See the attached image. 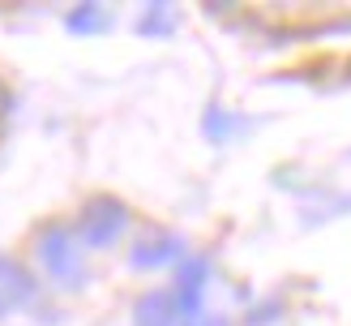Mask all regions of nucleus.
Returning <instances> with one entry per match:
<instances>
[{"mask_svg":"<svg viewBox=\"0 0 351 326\" xmlns=\"http://www.w3.org/2000/svg\"><path fill=\"white\" fill-rule=\"evenodd\" d=\"M34 262H39V270L47 275L56 288H82L86 279V257H82V245L77 236L60 228V223H47V228H39V236H34Z\"/></svg>","mask_w":351,"mask_h":326,"instance_id":"nucleus-1","label":"nucleus"},{"mask_svg":"<svg viewBox=\"0 0 351 326\" xmlns=\"http://www.w3.org/2000/svg\"><path fill=\"white\" fill-rule=\"evenodd\" d=\"M125 232H129V206L125 202L112 194L86 198V206L77 211V228H73L82 249H112Z\"/></svg>","mask_w":351,"mask_h":326,"instance_id":"nucleus-2","label":"nucleus"},{"mask_svg":"<svg viewBox=\"0 0 351 326\" xmlns=\"http://www.w3.org/2000/svg\"><path fill=\"white\" fill-rule=\"evenodd\" d=\"M0 301L13 305V309H34L39 301V283H34V275L17 262V257L0 253Z\"/></svg>","mask_w":351,"mask_h":326,"instance_id":"nucleus-3","label":"nucleus"},{"mask_svg":"<svg viewBox=\"0 0 351 326\" xmlns=\"http://www.w3.org/2000/svg\"><path fill=\"white\" fill-rule=\"evenodd\" d=\"M206 275H210L206 257H189V262L180 266V275H176V288H171L180 318H197V309H202V292H206Z\"/></svg>","mask_w":351,"mask_h":326,"instance_id":"nucleus-4","label":"nucleus"},{"mask_svg":"<svg viewBox=\"0 0 351 326\" xmlns=\"http://www.w3.org/2000/svg\"><path fill=\"white\" fill-rule=\"evenodd\" d=\"M180 309H176V296L167 288H154V292H142L133 305V326H176Z\"/></svg>","mask_w":351,"mask_h":326,"instance_id":"nucleus-5","label":"nucleus"},{"mask_svg":"<svg viewBox=\"0 0 351 326\" xmlns=\"http://www.w3.org/2000/svg\"><path fill=\"white\" fill-rule=\"evenodd\" d=\"M184 253L180 236H159V240H142V245L133 249V266L137 270H150V266H167L176 257Z\"/></svg>","mask_w":351,"mask_h":326,"instance_id":"nucleus-6","label":"nucleus"},{"mask_svg":"<svg viewBox=\"0 0 351 326\" xmlns=\"http://www.w3.org/2000/svg\"><path fill=\"white\" fill-rule=\"evenodd\" d=\"M64 26L73 30V34H103V30L112 26V13L103 9V5H77V9H69Z\"/></svg>","mask_w":351,"mask_h":326,"instance_id":"nucleus-7","label":"nucleus"},{"mask_svg":"<svg viewBox=\"0 0 351 326\" xmlns=\"http://www.w3.org/2000/svg\"><path fill=\"white\" fill-rule=\"evenodd\" d=\"M167 30H171V9H167V5L146 9V17H142V34H167Z\"/></svg>","mask_w":351,"mask_h":326,"instance_id":"nucleus-8","label":"nucleus"},{"mask_svg":"<svg viewBox=\"0 0 351 326\" xmlns=\"http://www.w3.org/2000/svg\"><path fill=\"white\" fill-rule=\"evenodd\" d=\"M184 326H227V322H219V318H189Z\"/></svg>","mask_w":351,"mask_h":326,"instance_id":"nucleus-9","label":"nucleus"},{"mask_svg":"<svg viewBox=\"0 0 351 326\" xmlns=\"http://www.w3.org/2000/svg\"><path fill=\"white\" fill-rule=\"evenodd\" d=\"M0 314H5V301H0Z\"/></svg>","mask_w":351,"mask_h":326,"instance_id":"nucleus-10","label":"nucleus"}]
</instances>
